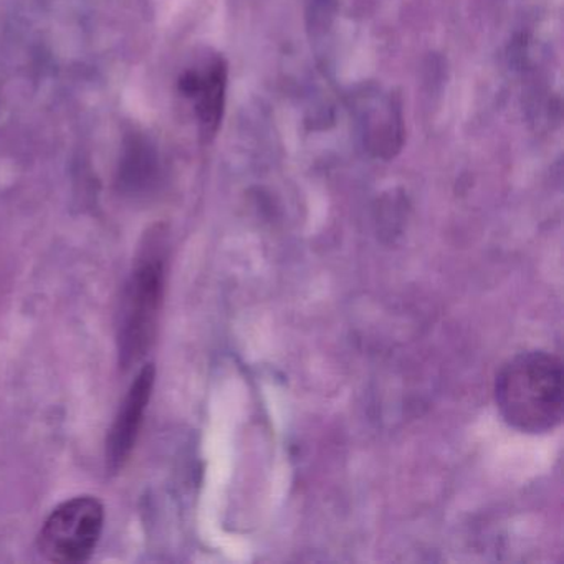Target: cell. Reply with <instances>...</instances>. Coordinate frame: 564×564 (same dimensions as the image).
I'll list each match as a JSON object with an SVG mask.
<instances>
[{
	"mask_svg": "<svg viewBox=\"0 0 564 564\" xmlns=\"http://www.w3.org/2000/svg\"><path fill=\"white\" fill-rule=\"evenodd\" d=\"M563 362L546 351H527L508 359L495 379V402L501 417L523 434H547L563 421Z\"/></svg>",
	"mask_w": 564,
	"mask_h": 564,
	"instance_id": "6da1fadb",
	"label": "cell"
},
{
	"mask_svg": "<svg viewBox=\"0 0 564 564\" xmlns=\"http://www.w3.org/2000/svg\"><path fill=\"white\" fill-rule=\"evenodd\" d=\"M164 292V257L154 242L138 260L121 305L118 351L124 368H131L150 351L156 335Z\"/></svg>",
	"mask_w": 564,
	"mask_h": 564,
	"instance_id": "7a4b0ae2",
	"label": "cell"
},
{
	"mask_svg": "<svg viewBox=\"0 0 564 564\" xmlns=\"http://www.w3.org/2000/svg\"><path fill=\"white\" fill-rule=\"evenodd\" d=\"M104 505L77 497L58 505L39 534V550L54 563H84L94 554L104 531Z\"/></svg>",
	"mask_w": 564,
	"mask_h": 564,
	"instance_id": "3957f363",
	"label": "cell"
},
{
	"mask_svg": "<svg viewBox=\"0 0 564 564\" xmlns=\"http://www.w3.org/2000/svg\"><path fill=\"white\" fill-rule=\"evenodd\" d=\"M180 90L193 104L203 134H216L226 107L227 65L224 58L209 57L184 72Z\"/></svg>",
	"mask_w": 564,
	"mask_h": 564,
	"instance_id": "277c9868",
	"label": "cell"
},
{
	"mask_svg": "<svg viewBox=\"0 0 564 564\" xmlns=\"http://www.w3.org/2000/svg\"><path fill=\"white\" fill-rule=\"evenodd\" d=\"M154 378H156L154 366H144L131 384L120 412L115 419L107 441V467L111 471L120 470L133 452L141 424H143L144 412L153 394Z\"/></svg>",
	"mask_w": 564,
	"mask_h": 564,
	"instance_id": "5b68a950",
	"label": "cell"
}]
</instances>
